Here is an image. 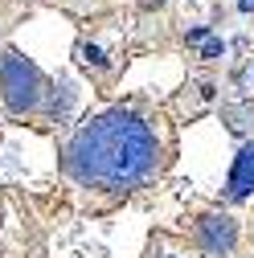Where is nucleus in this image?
I'll use <instances>...</instances> for the list:
<instances>
[{
	"instance_id": "nucleus-1",
	"label": "nucleus",
	"mask_w": 254,
	"mask_h": 258,
	"mask_svg": "<svg viewBox=\"0 0 254 258\" xmlns=\"http://www.w3.org/2000/svg\"><path fill=\"white\" fill-rule=\"evenodd\" d=\"M66 168L90 188H136L156 168V136L136 111H103L70 140Z\"/></svg>"
},
{
	"instance_id": "nucleus-2",
	"label": "nucleus",
	"mask_w": 254,
	"mask_h": 258,
	"mask_svg": "<svg viewBox=\"0 0 254 258\" xmlns=\"http://www.w3.org/2000/svg\"><path fill=\"white\" fill-rule=\"evenodd\" d=\"M0 90H5V103L9 111L25 115L41 103V74L29 57H21L17 49H5L0 53Z\"/></svg>"
},
{
	"instance_id": "nucleus-3",
	"label": "nucleus",
	"mask_w": 254,
	"mask_h": 258,
	"mask_svg": "<svg viewBox=\"0 0 254 258\" xmlns=\"http://www.w3.org/2000/svg\"><path fill=\"white\" fill-rule=\"evenodd\" d=\"M197 242L205 254H230L238 246V221L226 213H205L197 221Z\"/></svg>"
},
{
	"instance_id": "nucleus-4",
	"label": "nucleus",
	"mask_w": 254,
	"mask_h": 258,
	"mask_svg": "<svg viewBox=\"0 0 254 258\" xmlns=\"http://www.w3.org/2000/svg\"><path fill=\"white\" fill-rule=\"evenodd\" d=\"M226 192H230L234 201H242V197H250V192H254V144H246V148L238 152L234 168H230V184H226Z\"/></svg>"
},
{
	"instance_id": "nucleus-5",
	"label": "nucleus",
	"mask_w": 254,
	"mask_h": 258,
	"mask_svg": "<svg viewBox=\"0 0 254 258\" xmlns=\"http://www.w3.org/2000/svg\"><path fill=\"white\" fill-rule=\"evenodd\" d=\"M78 53H82L86 66H94V70H103V66H107V57H103V49H99V45H82Z\"/></svg>"
},
{
	"instance_id": "nucleus-6",
	"label": "nucleus",
	"mask_w": 254,
	"mask_h": 258,
	"mask_svg": "<svg viewBox=\"0 0 254 258\" xmlns=\"http://www.w3.org/2000/svg\"><path fill=\"white\" fill-rule=\"evenodd\" d=\"M221 49H226V45H221L217 37H209V41H205V49H201V57H221Z\"/></svg>"
},
{
	"instance_id": "nucleus-7",
	"label": "nucleus",
	"mask_w": 254,
	"mask_h": 258,
	"mask_svg": "<svg viewBox=\"0 0 254 258\" xmlns=\"http://www.w3.org/2000/svg\"><path fill=\"white\" fill-rule=\"evenodd\" d=\"M188 41H193V45H197V41H209V29H205V25H197V29H188Z\"/></svg>"
},
{
	"instance_id": "nucleus-8",
	"label": "nucleus",
	"mask_w": 254,
	"mask_h": 258,
	"mask_svg": "<svg viewBox=\"0 0 254 258\" xmlns=\"http://www.w3.org/2000/svg\"><path fill=\"white\" fill-rule=\"evenodd\" d=\"M238 9L242 13H254V0H238Z\"/></svg>"
},
{
	"instance_id": "nucleus-9",
	"label": "nucleus",
	"mask_w": 254,
	"mask_h": 258,
	"mask_svg": "<svg viewBox=\"0 0 254 258\" xmlns=\"http://www.w3.org/2000/svg\"><path fill=\"white\" fill-rule=\"evenodd\" d=\"M160 258H176V254H160Z\"/></svg>"
}]
</instances>
